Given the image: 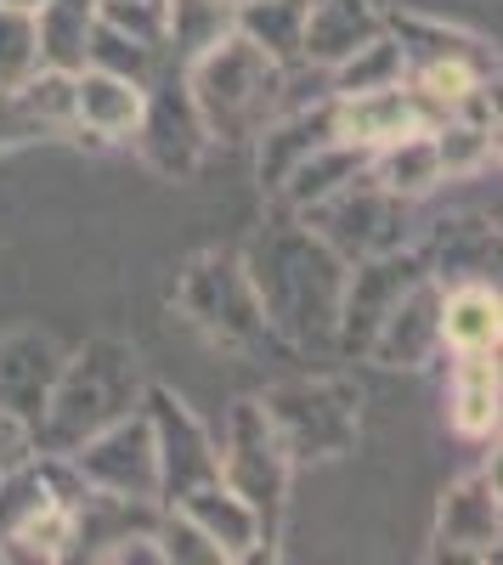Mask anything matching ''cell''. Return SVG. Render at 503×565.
Here are the masks:
<instances>
[{
	"label": "cell",
	"instance_id": "obj_1",
	"mask_svg": "<svg viewBox=\"0 0 503 565\" xmlns=\"http://www.w3.org/2000/svg\"><path fill=\"white\" fill-rule=\"evenodd\" d=\"M249 282L260 295V311L271 322V334H283L295 345H334L340 340V295H345V260L300 226H271L244 260Z\"/></svg>",
	"mask_w": 503,
	"mask_h": 565
},
{
	"label": "cell",
	"instance_id": "obj_2",
	"mask_svg": "<svg viewBox=\"0 0 503 565\" xmlns=\"http://www.w3.org/2000/svg\"><path fill=\"white\" fill-rule=\"evenodd\" d=\"M148 396V373L142 356L125 340H85L74 356H63L52 391H45V407L34 418L29 441L40 452H74L79 441H90L97 430H108L114 418L136 413Z\"/></svg>",
	"mask_w": 503,
	"mask_h": 565
},
{
	"label": "cell",
	"instance_id": "obj_3",
	"mask_svg": "<svg viewBox=\"0 0 503 565\" xmlns=\"http://www.w3.org/2000/svg\"><path fill=\"white\" fill-rule=\"evenodd\" d=\"M181 74H188L193 108H199L210 141H249L278 114V97H283V68L238 29L215 40L210 52H199Z\"/></svg>",
	"mask_w": 503,
	"mask_h": 565
},
{
	"label": "cell",
	"instance_id": "obj_4",
	"mask_svg": "<svg viewBox=\"0 0 503 565\" xmlns=\"http://www.w3.org/2000/svg\"><path fill=\"white\" fill-rule=\"evenodd\" d=\"M175 306L188 311V322L204 340L226 351H266L271 345V322L260 311V295L249 282V266L238 255H199L175 282Z\"/></svg>",
	"mask_w": 503,
	"mask_h": 565
},
{
	"label": "cell",
	"instance_id": "obj_5",
	"mask_svg": "<svg viewBox=\"0 0 503 565\" xmlns=\"http://www.w3.org/2000/svg\"><path fill=\"white\" fill-rule=\"evenodd\" d=\"M271 430H278L289 463L306 458H340L356 447V424H362V396L345 380H295L260 396Z\"/></svg>",
	"mask_w": 503,
	"mask_h": 565
},
{
	"label": "cell",
	"instance_id": "obj_6",
	"mask_svg": "<svg viewBox=\"0 0 503 565\" xmlns=\"http://www.w3.org/2000/svg\"><path fill=\"white\" fill-rule=\"evenodd\" d=\"M221 481L233 487L255 514H260V532L266 543H278L283 526V509H289V452L271 430V418L260 402H238L233 418H226V436H221Z\"/></svg>",
	"mask_w": 503,
	"mask_h": 565
},
{
	"label": "cell",
	"instance_id": "obj_7",
	"mask_svg": "<svg viewBox=\"0 0 503 565\" xmlns=\"http://www.w3.org/2000/svg\"><path fill=\"white\" fill-rule=\"evenodd\" d=\"M317 238H323L345 266L351 260H368V255H385V249H402V226H407V204L390 199L385 186L362 170L351 175L345 186H334V193L323 204H311L300 215Z\"/></svg>",
	"mask_w": 503,
	"mask_h": 565
},
{
	"label": "cell",
	"instance_id": "obj_8",
	"mask_svg": "<svg viewBox=\"0 0 503 565\" xmlns=\"http://www.w3.org/2000/svg\"><path fill=\"white\" fill-rule=\"evenodd\" d=\"M136 148H142V159L164 175V181H188L210 148V130L193 108V90H188V74H181V63H159V74L148 79L142 90V119H136Z\"/></svg>",
	"mask_w": 503,
	"mask_h": 565
},
{
	"label": "cell",
	"instance_id": "obj_9",
	"mask_svg": "<svg viewBox=\"0 0 503 565\" xmlns=\"http://www.w3.org/2000/svg\"><path fill=\"white\" fill-rule=\"evenodd\" d=\"M68 463L79 469V481L90 492H114V498H136V503H159V452H153V424L136 407L125 418H114L108 430H97L90 441H79L68 452Z\"/></svg>",
	"mask_w": 503,
	"mask_h": 565
},
{
	"label": "cell",
	"instance_id": "obj_10",
	"mask_svg": "<svg viewBox=\"0 0 503 565\" xmlns=\"http://www.w3.org/2000/svg\"><path fill=\"white\" fill-rule=\"evenodd\" d=\"M142 413L153 424V452H159V503H175L204 481H221V452L188 402L170 396L164 385H148Z\"/></svg>",
	"mask_w": 503,
	"mask_h": 565
},
{
	"label": "cell",
	"instance_id": "obj_11",
	"mask_svg": "<svg viewBox=\"0 0 503 565\" xmlns=\"http://www.w3.org/2000/svg\"><path fill=\"white\" fill-rule=\"evenodd\" d=\"M503 537V503H497V463L475 469L459 487H447L436 509V559H492Z\"/></svg>",
	"mask_w": 503,
	"mask_h": 565
},
{
	"label": "cell",
	"instance_id": "obj_12",
	"mask_svg": "<svg viewBox=\"0 0 503 565\" xmlns=\"http://www.w3.org/2000/svg\"><path fill=\"white\" fill-rule=\"evenodd\" d=\"M436 351H441V282L419 277L414 289L385 311V322L374 328V340L362 345V356L379 362V367H425Z\"/></svg>",
	"mask_w": 503,
	"mask_h": 565
},
{
	"label": "cell",
	"instance_id": "obj_13",
	"mask_svg": "<svg viewBox=\"0 0 503 565\" xmlns=\"http://www.w3.org/2000/svg\"><path fill=\"white\" fill-rule=\"evenodd\" d=\"M57 367H63V351H57L52 334H40V328H12V334H0V413L18 418L23 430H34Z\"/></svg>",
	"mask_w": 503,
	"mask_h": 565
},
{
	"label": "cell",
	"instance_id": "obj_14",
	"mask_svg": "<svg viewBox=\"0 0 503 565\" xmlns=\"http://www.w3.org/2000/svg\"><path fill=\"white\" fill-rule=\"evenodd\" d=\"M164 509L188 514V521L210 537V548L221 554V565L271 554V543H266V532H260V514H255L233 487H226V481H204V487H193L188 498H175V503H164Z\"/></svg>",
	"mask_w": 503,
	"mask_h": 565
},
{
	"label": "cell",
	"instance_id": "obj_15",
	"mask_svg": "<svg viewBox=\"0 0 503 565\" xmlns=\"http://www.w3.org/2000/svg\"><path fill=\"white\" fill-rule=\"evenodd\" d=\"M407 130H430L419 97L402 85H385V90H356V97H334V136L351 141V148H385V141L407 136Z\"/></svg>",
	"mask_w": 503,
	"mask_h": 565
},
{
	"label": "cell",
	"instance_id": "obj_16",
	"mask_svg": "<svg viewBox=\"0 0 503 565\" xmlns=\"http://www.w3.org/2000/svg\"><path fill=\"white\" fill-rule=\"evenodd\" d=\"M142 90L108 68H74V130L90 141H125L142 119Z\"/></svg>",
	"mask_w": 503,
	"mask_h": 565
},
{
	"label": "cell",
	"instance_id": "obj_17",
	"mask_svg": "<svg viewBox=\"0 0 503 565\" xmlns=\"http://www.w3.org/2000/svg\"><path fill=\"white\" fill-rule=\"evenodd\" d=\"M385 18L368 0H306V34H300V63L311 68H334L351 57L362 40H374Z\"/></svg>",
	"mask_w": 503,
	"mask_h": 565
},
{
	"label": "cell",
	"instance_id": "obj_18",
	"mask_svg": "<svg viewBox=\"0 0 503 565\" xmlns=\"http://www.w3.org/2000/svg\"><path fill=\"white\" fill-rule=\"evenodd\" d=\"M503 334V306L486 277L441 282V351H497Z\"/></svg>",
	"mask_w": 503,
	"mask_h": 565
},
{
	"label": "cell",
	"instance_id": "obj_19",
	"mask_svg": "<svg viewBox=\"0 0 503 565\" xmlns=\"http://www.w3.org/2000/svg\"><path fill=\"white\" fill-rule=\"evenodd\" d=\"M452 430L486 441L497 430V351H459L452 362V396H447Z\"/></svg>",
	"mask_w": 503,
	"mask_h": 565
},
{
	"label": "cell",
	"instance_id": "obj_20",
	"mask_svg": "<svg viewBox=\"0 0 503 565\" xmlns=\"http://www.w3.org/2000/svg\"><path fill=\"white\" fill-rule=\"evenodd\" d=\"M368 175L385 186L390 199H402V204L436 193V186H441V159H436L430 130H407V136L385 141V148H374L368 153Z\"/></svg>",
	"mask_w": 503,
	"mask_h": 565
},
{
	"label": "cell",
	"instance_id": "obj_21",
	"mask_svg": "<svg viewBox=\"0 0 503 565\" xmlns=\"http://www.w3.org/2000/svg\"><path fill=\"white\" fill-rule=\"evenodd\" d=\"M97 29V0H40L34 7V45L40 68H85V45Z\"/></svg>",
	"mask_w": 503,
	"mask_h": 565
},
{
	"label": "cell",
	"instance_id": "obj_22",
	"mask_svg": "<svg viewBox=\"0 0 503 565\" xmlns=\"http://www.w3.org/2000/svg\"><path fill=\"white\" fill-rule=\"evenodd\" d=\"M436 282H464V277H486L497 266V232L475 215H452L436 226V244L425 249Z\"/></svg>",
	"mask_w": 503,
	"mask_h": 565
},
{
	"label": "cell",
	"instance_id": "obj_23",
	"mask_svg": "<svg viewBox=\"0 0 503 565\" xmlns=\"http://www.w3.org/2000/svg\"><path fill=\"white\" fill-rule=\"evenodd\" d=\"M233 29L244 40H255L260 52L278 63V68H295L300 63V34H306V0H233Z\"/></svg>",
	"mask_w": 503,
	"mask_h": 565
},
{
	"label": "cell",
	"instance_id": "obj_24",
	"mask_svg": "<svg viewBox=\"0 0 503 565\" xmlns=\"http://www.w3.org/2000/svg\"><path fill=\"white\" fill-rule=\"evenodd\" d=\"M233 0H170L164 7V63L188 68L199 52L233 34Z\"/></svg>",
	"mask_w": 503,
	"mask_h": 565
},
{
	"label": "cell",
	"instance_id": "obj_25",
	"mask_svg": "<svg viewBox=\"0 0 503 565\" xmlns=\"http://www.w3.org/2000/svg\"><path fill=\"white\" fill-rule=\"evenodd\" d=\"M407 79V57L390 29H379L374 40H362L351 57H340L329 68V90L334 97H356V90H385V85H402Z\"/></svg>",
	"mask_w": 503,
	"mask_h": 565
},
{
	"label": "cell",
	"instance_id": "obj_26",
	"mask_svg": "<svg viewBox=\"0 0 503 565\" xmlns=\"http://www.w3.org/2000/svg\"><path fill=\"white\" fill-rule=\"evenodd\" d=\"M497 125H475V119H459L447 114L430 125V141H436V159H441V181H459V175H481L492 159H497Z\"/></svg>",
	"mask_w": 503,
	"mask_h": 565
},
{
	"label": "cell",
	"instance_id": "obj_27",
	"mask_svg": "<svg viewBox=\"0 0 503 565\" xmlns=\"http://www.w3.org/2000/svg\"><path fill=\"white\" fill-rule=\"evenodd\" d=\"M385 29L396 34L407 68H414V63H436V57H470V63H486V68H492L486 45H481L475 34L447 29V23H430V18H385Z\"/></svg>",
	"mask_w": 503,
	"mask_h": 565
},
{
	"label": "cell",
	"instance_id": "obj_28",
	"mask_svg": "<svg viewBox=\"0 0 503 565\" xmlns=\"http://www.w3.org/2000/svg\"><path fill=\"white\" fill-rule=\"evenodd\" d=\"M12 97L40 130H74V74L63 68H34L23 85H12Z\"/></svg>",
	"mask_w": 503,
	"mask_h": 565
},
{
	"label": "cell",
	"instance_id": "obj_29",
	"mask_svg": "<svg viewBox=\"0 0 503 565\" xmlns=\"http://www.w3.org/2000/svg\"><path fill=\"white\" fill-rule=\"evenodd\" d=\"M159 63H164V52H153V45H136L130 34H119V29H108V23L90 29L85 68H108V74H125V79H136V85H148V79L159 74Z\"/></svg>",
	"mask_w": 503,
	"mask_h": 565
},
{
	"label": "cell",
	"instance_id": "obj_30",
	"mask_svg": "<svg viewBox=\"0 0 503 565\" xmlns=\"http://www.w3.org/2000/svg\"><path fill=\"white\" fill-rule=\"evenodd\" d=\"M34 68H40L34 12H23V7H0V90L23 85Z\"/></svg>",
	"mask_w": 503,
	"mask_h": 565
},
{
	"label": "cell",
	"instance_id": "obj_31",
	"mask_svg": "<svg viewBox=\"0 0 503 565\" xmlns=\"http://www.w3.org/2000/svg\"><path fill=\"white\" fill-rule=\"evenodd\" d=\"M164 7H170V0H97V23L130 34L136 45L164 52Z\"/></svg>",
	"mask_w": 503,
	"mask_h": 565
},
{
	"label": "cell",
	"instance_id": "obj_32",
	"mask_svg": "<svg viewBox=\"0 0 503 565\" xmlns=\"http://www.w3.org/2000/svg\"><path fill=\"white\" fill-rule=\"evenodd\" d=\"M159 548H164V565H221V554L210 548V537L188 521L181 509H159V526H153Z\"/></svg>",
	"mask_w": 503,
	"mask_h": 565
},
{
	"label": "cell",
	"instance_id": "obj_33",
	"mask_svg": "<svg viewBox=\"0 0 503 565\" xmlns=\"http://www.w3.org/2000/svg\"><path fill=\"white\" fill-rule=\"evenodd\" d=\"M34 136H45V130L23 114V103L12 97V90H0V153L18 148V141H34Z\"/></svg>",
	"mask_w": 503,
	"mask_h": 565
},
{
	"label": "cell",
	"instance_id": "obj_34",
	"mask_svg": "<svg viewBox=\"0 0 503 565\" xmlns=\"http://www.w3.org/2000/svg\"><path fill=\"white\" fill-rule=\"evenodd\" d=\"M29 447H34V441H29V430H23V424L0 413V476H7V469H12V463H18Z\"/></svg>",
	"mask_w": 503,
	"mask_h": 565
},
{
	"label": "cell",
	"instance_id": "obj_35",
	"mask_svg": "<svg viewBox=\"0 0 503 565\" xmlns=\"http://www.w3.org/2000/svg\"><path fill=\"white\" fill-rule=\"evenodd\" d=\"M0 7H23V12H34V7H40V0H0Z\"/></svg>",
	"mask_w": 503,
	"mask_h": 565
}]
</instances>
